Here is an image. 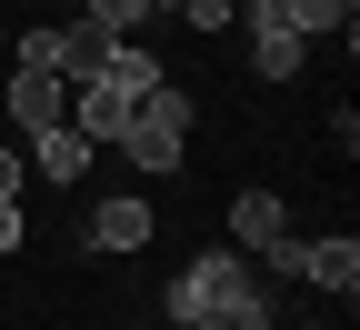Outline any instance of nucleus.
<instances>
[{
	"label": "nucleus",
	"mask_w": 360,
	"mask_h": 330,
	"mask_svg": "<svg viewBox=\"0 0 360 330\" xmlns=\"http://www.w3.org/2000/svg\"><path fill=\"white\" fill-rule=\"evenodd\" d=\"M180 140H191V101H180V80H150L141 101H130V120H120L110 151L130 170H180Z\"/></svg>",
	"instance_id": "obj_1"
},
{
	"label": "nucleus",
	"mask_w": 360,
	"mask_h": 330,
	"mask_svg": "<svg viewBox=\"0 0 360 330\" xmlns=\"http://www.w3.org/2000/svg\"><path fill=\"white\" fill-rule=\"evenodd\" d=\"M240 291H270V280H260V260L240 250V241H220V250H200V260H180V280H170V320L180 330H191L200 310H220V300H240Z\"/></svg>",
	"instance_id": "obj_2"
},
{
	"label": "nucleus",
	"mask_w": 360,
	"mask_h": 330,
	"mask_svg": "<svg viewBox=\"0 0 360 330\" xmlns=\"http://www.w3.org/2000/svg\"><path fill=\"white\" fill-rule=\"evenodd\" d=\"M240 20H250V70L260 80H300V51H310V40L270 11V0H240Z\"/></svg>",
	"instance_id": "obj_3"
},
{
	"label": "nucleus",
	"mask_w": 360,
	"mask_h": 330,
	"mask_svg": "<svg viewBox=\"0 0 360 330\" xmlns=\"http://www.w3.org/2000/svg\"><path fill=\"white\" fill-rule=\"evenodd\" d=\"M120 51V30H101L90 11H70L60 30H51V61H60V80H101V61Z\"/></svg>",
	"instance_id": "obj_4"
},
{
	"label": "nucleus",
	"mask_w": 360,
	"mask_h": 330,
	"mask_svg": "<svg viewBox=\"0 0 360 330\" xmlns=\"http://www.w3.org/2000/svg\"><path fill=\"white\" fill-rule=\"evenodd\" d=\"M11 120H20V140L60 130V120H70V90H60V70H30V61H20V80H11Z\"/></svg>",
	"instance_id": "obj_5"
},
{
	"label": "nucleus",
	"mask_w": 360,
	"mask_h": 330,
	"mask_svg": "<svg viewBox=\"0 0 360 330\" xmlns=\"http://www.w3.org/2000/svg\"><path fill=\"white\" fill-rule=\"evenodd\" d=\"M80 241H90V250H110V260H120V250H141V241H150V201H130V191L101 201V210L80 220Z\"/></svg>",
	"instance_id": "obj_6"
},
{
	"label": "nucleus",
	"mask_w": 360,
	"mask_h": 330,
	"mask_svg": "<svg viewBox=\"0 0 360 330\" xmlns=\"http://www.w3.org/2000/svg\"><path fill=\"white\" fill-rule=\"evenodd\" d=\"M300 280H321V291H360V241L350 230H330V241H300Z\"/></svg>",
	"instance_id": "obj_7"
},
{
	"label": "nucleus",
	"mask_w": 360,
	"mask_h": 330,
	"mask_svg": "<svg viewBox=\"0 0 360 330\" xmlns=\"http://www.w3.org/2000/svg\"><path fill=\"white\" fill-rule=\"evenodd\" d=\"M281 230H290L281 191H240V201H231V241H240V250H260V241H281Z\"/></svg>",
	"instance_id": "obj_8"
},
{
	"label": "nucleus",
	"mask_w": 360,
	"mask_h": 330,
	"mask_svg": "<svg viewBox=\"0 0 360 330\" xmlns=\"http://www.w3.org/2000/svg\"><path fill=\"white\" fill-rule=\"evenodd\" d=\"M30 160H40V180H60V191H70V180L90 170V140L60 120V130H40V140H30Z\"/></svg>",
	"instance_id": "obj_9"
},
{
	"label": "nucleus",
	"mask_w": 360,
	"mask_h": 330,
	"mask_svg": "<svg viewBox=\"0 0 360 330\" xmlns=\"http://www.w3.org/2000/svg\"><path fill=\"white\" fill-rule=\"evenodd\" d=\"M191 330H281V300H270V291H240V300H220V310H200Z\"/></svg>",
	"instance_id": "obj_10"
},
{
	"label": "nucleus",
	"mask_w": 360,
	"mask_h": 330,
	"mask_svg": "<svg viewBox=\"0 0 360 330\" xmlns=\"http://www.w3.org/2000/svg\"><path fill=\"white\" fill-rule=\"evenodd\" d=\"M300 40H321V30H350V0H270Z\"/></svg>",
	"instance_id": "obj_11"
},
{
	"label": "nucleus",
	"mask_w": 360,
	"mask_h": 330,
	"mask_svg": "<svg viewBox=\"0 0 360 330\" xmlns=\"http://www.w3.org/2000/svg\"><path fill=\"white\" fill-rule=\"evenodd\" d=\"M260 270H270V280H300V241H290V230H281V241H260Z\"/></svg>",
	"instance_id": "obj_12"
},
{
	"label": "nucleus",
	"mask_w": 360,
	"mask_h": 330,
	"mask_svg": "<svg viewBox=\"0 0 360 330\" xmlns=\"http://www.w3.org/2000/svg\"><path fill=\"white\" fill-rule=\"evenodd\" d=\"M180 11H191V30H231V20H240V0H180Z\"/></svg>",
	"instance_id": "obj_13"
},
{
	"label": "nucleus",
	"mask_w": 360,
	"mask_h": 330,
	"mask_svg": "<svg viewBox=\"0 0 360 330\" xmlns=\"http://www.w3.org/2000/svg\"><path fill=\"white\" fill-rule=\"evenodd\" d=\"M0 250H20V201H0Z\"/></svg>",
	"instance_id": "obj_14"
},
{
	"label": "nucleus",
	"mask_w": 360,
	"mask_h": 330,
	"mask_svg": "<svg viewBox=\"0 0 360 330\" xmlns=\"http://www.w3.org/2000/svg\"><path fill=\"white\" fill-rule=\"evenodd\" d=\"M0 201H20V151H0Z\"/></svg>",
	"instance_id": "obj_15"
},
{
	"label": "nucleus",
	"mask_w": 360,
	"mask_h": 330,
	"mask_svg": "<svg viewBox=\"0 0 360 330\" xmlns=\"http://www.w3.org/2000/svg\"><path fill=\"white\" fill-rule=\"evenodd\" d=\"M150 11H180V0H150Z\"/></svg>",
	"instance_id": "obj_16"
},
{
	"label": "nucleus",
	"mask_w": 360,
	"mask_h": 330,
	"mask_svg": "<svg viewBox=\"0 0 360 330\" xmlns=\"http://www.w3.org/2000/svg\"><path fill=\"white\" fill-rule=\"evenodd\" d=\"M70 11H80V0H70Z\"/></svg>",
	"instance_id": "obj_17"
}]
</instances>
